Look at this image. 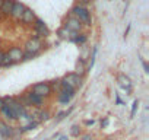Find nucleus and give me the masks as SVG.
<instances>
[{"mask_svg": "<svg viewBox=\"0 0 149 140\" xmlns=\"http://www.w3.org/2000/svg\"><path fill=\"white\" fill-rule=\"evenodd\" d=\"M118 82H120V86H121L127 94H130V91H132V82H130V79H129L127 76H120V78H118Z\"/></svg>", "mask_w": 149, "mask_h": 140, "instance_id": "obj_15", "label": "nucleus"}, {"mask_svg": "<svg viewBox=\"0 0 149 140\" xmlns=\"http://www.w3.org/2000/svg\"><path fill=\"white\" fill-rule=\"evenodd\" d=\"M25 95H26V98H28V101H29V104H31L32 107H41L42 102H44V99H42L41 96L35 95L34 92H26Z\"/></svg>", "mask_w": 149, "mask_h": 140, "instance_id": "obj_12", "label": "nucleus"}, {"mask_svg": "<svg viewBox=\"0 0 149 140\" xmlns=\"http://www.w3.org/2000/svg\"><path fill=\"white\" fill-rule=\"evenodd\" d=\"M25 5L21 3V2H13V6H12V10H10V16L15 18V19H21L24 10H25Z\"/></svg>", "mask_w": 149, "mask_h": 140, "instance_id": "obj_9", "label": "nucleus"}, {"mask_svg": "<svg viewBox=\"0 0 149 140\" xmlns=\"http://www.w3.org/2000/svg\"><path fill=\"white\" fill-rule=\"evenodd\" d=\"M0 111H2V114H3V117H5L6 121H16V117H15L13 111L10 110V107H9L8 104H5Z\"/></svg>", "mask_w": 149, "mask_h": 140, "instance_id": "obj_13", "label": "nucleus"}, {"mask_svg": "<svg viewBox=\"0 0 149 140\" xmlns=\"http://www.w3.org/2000/svg\"><path fill=\"white\" fill-rule=\"evenodd\" d=\"M2 5H3V0H0V8H2Z\"/></svg>", "mask_w": 149, "mask_h": 140, "instance_id": "obj_34", "label": "nucleus"}, {"mask_svg": "<svg viewBox=\"0 0 149 140\" xmlns=\"http://www.w3.org/2000/svg\"><path fill=\"white\" fill-rule=\"evenodd\" d=\"M38 121L37 120H34V121H31V123H28L26 125H22V127H19V131L24 134V133H26V131H31V130H34V128H37L38 127Z\"/></svg>", "mask_w": 149, "mask_h": 140, "instance_id": "obj_16", "label": "nucleus"}, {"mask_svg": "<svg viewBox=\"0 0 149 140\" xmlns=\"http://www.w3.org/2000/svg\"><path fill=\"white\" fill-rule=\"evenodd\" d=\"M142 64H143V69H145V72L148 73V72H149V70H148V66H146V63H145V61H142Z\"/></svg>", "mask_w": 149, "mask_h": 140, "instance_id": "obj_31", "label": "nucleus"}, {"mask_svg": "<svg viewBox=\"0 0 149 140\" xmlns=\"http://www.w3.org/2000/svg\"><path fill=\"white\" fill-rule=\"evenodd\" d=\"M13 128H15V127L9 125L6 121L0 120V137H3V139H12Z\"/></svg>", "mask_w": 149, "mask_h": 140, "instance_id": "obj_7", "label": "nucleus"}, {"mask_svg": "<svg viewBox=\"0 0 149 140\" xmlns=\"http://www.w3.org/2000/svg\"><path fill=\"white\" fill-rule=\"evenodd\" d=\"M47 140H50V139H47Z\"/></svg>", "mask_w": 149, "mask_h": 140, "instance_id": "obj_37", "label": "nucleus"}, {"mask_svg": "<svg viewBox=\"0 0 149 140\" xmlns=\"http://www.w3.org/2000/svg\"><path fill=\"white\" fill-rule=\"evenodd\" d=\"M73 42H78V44H85V42H86V35H84V34H82V35H78L76 38H74V41H73Z\"/></svg>", "mask_w": 149, "mask_h": 140, "instance_id": "obj_22", "label": "nucleus"}, {"mask_svg": "<svg viewBox=\"0 0 149 140\" xmlns=\"http://www.w3.org/2000/svg\"><path fill=\"white\" fill-rule=\"evenodd\" d=\"M13 2H15V0H3V5H2V8H0V12H2L3 16H9L10 15Z\"/></svg>", "mask_w": 149, "mask_h": 140, "instance_id": "obj_14", "label": "nucleus"}, {"mask_svg": "<svg viewBox=\"0 0 149 140\" xmlns=\"http://www.w3.org/2000/svg\"><path fill=\"white\" fill-rule=\"evenodd\" d=\"M3 18V15H2V12H0V19H2Z\"/></svg>", "mask_w": 149, "mask_h": 140, "instance_id": "obj_35", "label": "nucleus"}, {"mask_svg": "<svg viewBox=\"0 0 149 140\" xmlns=\"http://www.w3.org/2000/svg\"><path fill=\"white\" fill-rule=\"evenodd\" d=\"M66 115H67L66 112H60V114L57 115V118H56V121H57V123H58V121H61V120H63V118H64Z\"/></svg>", "mask_w": 149, "mask_h": 140, "instance_id": "obj_25", "label": "nucleus"}, {"mask_svg": "<svg viewBox=\"0 0 149 140\" xmlns=\"http://www.w3.org/2000/svg\"><path fill=\"white\" fill-rule=\"evenodd\" d=\"M2 139H3V137H0V140H2Z\"/></svg>", "mask_w": 149, "mask_h": 140, "instance_id": "obj_36", "label": "nucleus"}, {"mask_svg": "<svg viewBox=\"0 0 149 140\" xmlns=\"http://www.w3.org/2000/svg\"><path fill=\"white\" fill-rule=\"evenodd\" d=\"M34 28H35V37L34 38H40V37H47L50 32H48V28H47V25H45V22L42 21V19H35V22H34Z\"/></svg>", "mask_w": 149, "mask_h": 140, "instance_id": "obj_5", "label": "nucleus"}, {"mask_svg": "<svg viewBox=\"0 0 149 140\" xmlns=\"http://www.w3.org/2000/svg\"><path fill=\"white\" fill-rule=\"evenodd\" d=\"M57 140H69V137H67V136H58Z\"/></svg>", "mask_w": 149, "mask_h": 140, "instance_id": "obj_28", "label": "nucleus"}, {"mask_svg": "<svg viewBox=\"0 0 149 140\" xmlns=\"http://www.w3.org/2000/svg\"><path fill=\"white\" fill-rule=\"evenodd\" d=\"M3 54H5V53H2V51H0V66H2V60H3Z\"/></svg>", "mask_w": 149, "mask_h": 140, "instance_id": "obj_33", "label": "nucleus"}, {"mask_svg": "<svg viewBox=\"0 0 149 140\" xmlns=\"http://www.w3.org/2000/svg\"><path fill=\"white\" fill-rule=\"evenodd\" d=\"M73 95H74V92L73 91H60L58 92V102L60 104H63V105H67L69 102H70V99L73 98Z\"/></svg>", "mask_w": 149, "mask_h": 140, "instance_id": "obj_11", "label": "nucleus"}, {"mask_svg": "<svg viewBox=\"0 0 149 140\" xmlns=\"http://www.w3.org/2000/svg\"><path fill=\"white\" fill-rule=\"evenodd\" d=\"M64 28H67L69 31H72V32H79L81 29H82V24L76 19V18H73L72 15L66 19V25H64Z\"/></svg>", "mask_w": 149, "mask_h": 140, "instance_id": "obj_6", "label": "nucleus"}, {"mask_svg": "<svg viewBox=\"0 0 149 140\" xmlns=\"http://www.w3.org/2000/svg\"><path fill=\"white\" fill-rule=\"evenodd\" d=\"M3 105H5V101H3V98H0V110H2Z\"/></svg>", "mask_w": 149, "mask_h": 140, "instance_id": "obj_32", "label": "nucleus"}, {"mask_svg": "<svg viewBox=\"0 0 149 140\" xmlns=\"http://www.w3.org/2000/svg\"><path fill=\"white\" fill-rule=\"evenodd\" d=\"M35 19H37L35 12H34L32 9H28V8L24 10V13H22V16H21V21H22L24 24H34Z\"/></svg>", "mask_w": 149, "mask_h": 140, "instance_id": "obj_10", "label": "nucleus"}, {"mask_svg": "<svg viewBox=\"0 0 149 140\" xmlns=\"http://www.w3.org/2000/svg\"><path fill=\"white\" fill-rule=\"evenodd\" d=\"M137 105H139V101H134L133 105H132V114H130V117H134V112L137 110Z\"/></svg>", "mask_w": 149, "mask_h": 140, "instance_id": "obj_24", "label": "nucleus"}, {"mask_svg": "<svg viewBox=\"0 0 149 140\" xmlns=\"http://www.w3.org/2000/svg\"><path fill=\"white\" fill-rule=\"evenodd\" d=\"M13 64V61L10 60V57L8 55V54H3V60H2V66L3 67H9V66H12Z\"/></svg>", "mask_w": 149, "mask_h": 140, "instance_id": "obj_20", "label": "nucleus"}, {"mask_svg": "<svg viewBox=\"0 0 149 140\" xmlns=\"http://www.w3.org/2000/svg\"><path fill=\"white\" fill-rule=\"evenodd\" d=\"M79 3H81V6L82 5H88V3H91V0H79Z\"/></svg>", "mask_w": 149, "mask_h": 140, "instance_id": "obj_27", "label": "nucleus"}, {"mask_svg": "<svg viewBox=\"0 0 149 140\" xmlns=\"http://www.w3.org/2000/svg\"><path fill=\"white\" fill-rule=\"evenodd\" d=\"M63 82H66L72 89H78L81 85H82V78L76 73H69L63 78Z\"/></svg>", "mask_w": 149, "mask_h": 140, "instance_id": "obj_4", "label": "nucleus"}, {"mask_svg": "<svg viewBox=\"0 0 149 140\" xmlns=\"http://www.w3.org/2000/svg\"><path fill=\"white\" fill-rule=\"evenodd\" d=\"M6 54L10 57V60H12V61H13V64H15V63L22 61L24 50H22V48H19V47H12V48L9 50V53H6Z\"/></svg>", "mask_w": 149, "mask_h": 140, "instance_id": "obj_8", "label": "nucleus"}, {"mask_svg": "<svg viewBox=\"0 0 149 140\" xmlns=\"http://www.w3.org/2000/svg\"><path fill=\"white\" fill-rule=\"evenodd\" d=\"M85 124H86V125H92V124H94V120H86Z\"/></svg>", "mask_w": 149, "mask_h": 140, "instance_id": "obj_29", "label": "nucleus"}, {"mask_svg": "<svg viewBox=\"0 0 149 140\" xmlns=\"http://www.w3.org/2000/svg\"><path fill=\"white\" fill-rule=\"evenodd\" d=\"M31 92H34L35 95H38V96H41V98L44 99L45 96H48V95L51 94V86H50V83H47V82H41V83L34 85Z\"/></svg>", "mask_w": 149, "mask_h": 140, "instance_id": "obj_3", "label": "nucleus"}, {"mask_svg": "<svg viewBox=\"0 0 149 140\" xmlns=\"http://www.w3.org/2000/svg\"><path fill=\"white\" fill-rule=\"evenodd\" d=\"M38 54H31V53H25L24 51V57H22V60H32V58H35Z\"/></svg>", "mask_w": 149, "mask_h": 140, "instance_id": "obj_23", "label": "nucleus"}, {"mask_svg": "<svg viewBox=\"0 0 149 140\" xmlns=\"http://www.w3.org/2000/svg\"><path fill=\"white\" fill-rule=\"evenodd\" d=\"M37 114L40 115L38 123H40V121H47V120H50V112H48V111H38Z\"/></svg>", "mask_w": 149, "mask_h": 140, "instance_id": "obj_19", "label": "nucleus"}, {"mask_svg": "<svg viewBox=\"0 0 149 140\" xmlns=\"http://www.w3.org/2000/svg\"><path fill=\"white\" fill-rule=\"evenodd\" d=\"M42 50V42L40 38H31L25 42L24 45V51L25 53H31V54H38Z\"/></svg>", "mask_w": 149, "mask_h": 140, "instance_id": "obj_2", "label": "nucleus"}, {"mask_svg": "<svg viewBox=\"0 0 149 140\" xmlns=\"http://www.w3.org/2000/svg\"><path fill=\"white\" fill-rule=\"evenodd\" d=\"M85 58H79L78 63H76V75H79L82 78V75L85 73Z\"/></svg>", "mask_w": 149, "mask_h": 140, "instance_id": "obj_17", "label": "nucleus"}, {"mask_svg": "<svg viewBox=\"0 0 149 140\" xmlns=\"http://www.w3.org/2000/svg\"><path fill=\"white\" fill-rule=\"evenodd\" d=\"M72 16L73 18H76L81 24H85V25H91L92 24V19H91V13H89V10L86 9V8H84V6H74L73 9H72Z\"/></svg>", "mask_w": 149, "mask_h": 140, "instance_id": "obj_1", "label": "nucleus"}, {"mask_svg": "<svg viewBox=\"0 0 149 140\" xmlns=\"http://www.w3.org/2000/svg\"><path fill=\"white\" fill-rule=\"evenodd\" d=\"M107 124H108V118H105L104 123H101V127H107Z\"/></svg>", "mask_w": 149, "mask_h": 140, "instance_id": "obj_30", "label": "nucleus"}, {"mask_svg": "<svg viewBox=\"0 0 149 140\" xmlns=\"http://www.w3.org/2000/svg\"><path fill=\"white\" fill-rule=\"evenodd\" d=\"M81 140H92V136L91 134H85V136H82Z\"/></svg>", "mask_w": 149, "mask_h": 140, "instance_id": "obj_26", "label": "nucleus"}, {"mask_svg": "<svg viewBox=\"0 0 149 140\" xmlns=\"http://www.w3.org/2000/svg\"><path fill=\"white\" fill-rule=\"evenodd\" d=\"M70 32H72V31H69L67 28L63 26V28H60V29L57 31V35H58L61 40H69V38H70Z\"/></svg>", "mask_w": 149, "mask_h": 140, "instance_id": "obj_18", "label": "nucleus"}, {"mask_svg": "<svg viewBox=\"0 0 149 140\" xmlns=\"http://www.w3.org/2000/svg\"><path fill=\"white\" fill-rule=\"evenodd\" d=\"M70 134H72L73 137H79V134H81V128H79V125H72V128H70Z\"/></svg>", "mask_w": 149, "mask_h": 140, "instance_id": "obj_21", "label": "nucleus"}]
</instances>
